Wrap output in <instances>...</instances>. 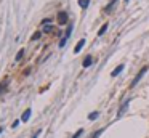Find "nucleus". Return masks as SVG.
I'll return each mask as SVG.
<instances>
[{
    "instance_id": "nucleus-16",
    "label": "nucleus",
    "mask_w": 149,
    "mask_h": 138,
    "mask_svg": "<svg viewBox=\"0 0 149 138\" xmlns=\"http://www.w3.org/2000/svg\"><path fill=\"white\" fill-rule=\"evenodd\" d=\"M2 130H3V128H0V133H2Z\"/></svg>"
},
{
    "instance_id": "nucleus-2",
    "label": "nucleus",
    "mask_w": 149,
    "mask_h": 138,
    "mask_svg": "<svg viewBox=\"0 0 149 138\" xmlns=\"http://www.w3.org/2000/svg\"><path fill=\"white\" fill-rule=\"evenodd\" d=\"M58 23L59 24H66L67 23V13L66 11H59L58 13Z\"/></svg>"
},
{
    "instance_id": "nucleus-3",
    "label": "nucleus",
    "mask_w": 149,
    "mask_h": 138,
    "mask_svg": "<svg viewBox=\"0 0 149 138\" xmlns=\"http://www.w3.org/2000/svg\"><path fill=\"white\" fill-rule=\"evenodd\" d=\"M71 32H72V28L69 26V29H67V32H66V35H64V39H61V42H59V47H64V45H66L67 39L71 37Z\"/></svg>"
},
{
    "instance_id": "nucleus-5",
    "label": "nucleus",
    "mask_w": 149,
    "mask_h": 138,
    "mask_svg": "<svg viewBox=\"0 0 149 138\" xmlns=\"http://www.w3.org/2000/svg\"><path fill=\"white\" fill-rule=\"evenodd\" d=\"M29 117H31V109H26L24 114H23V117H21V121L26 122V121H29Z\"/></svg>"
},
{
    "instance_id": "nucleus-10",
    "label": "nucleus",
    "mask_w": 149,
    "mask_h": 138,
    "mask_svg": "<svg viewBox=\"0 0 149 138\" xmlns=\"http://www.w3.org/2000/svg\"><path fill=\"white\" fill-rule=\"evenodd\" d=\"M106 31H108V24H103V28L100 29V32H98V35H103Z\"/></svg>"
},
{
    "instance_id": "nucleus-13",
    "label": "nucleus",
    "mask_w": 149,
    "mask_h": 138,
    "mask_svg": "<svg viewBox=\"0 0 149 138\" xmlns=\"http://www.w3.org/2000/svg\"><path fill=\"white\" fill-rule=\"evenodd\" d=\"M82 133H83V130H82V128H80V130H79V132H77V133H76V135H74V137H72V138H79V137H80V135H82Z\"/></svg>"
},
{
    "instance_id": "nucleus-4",
    "label": "nucleus",
    "mask_w": 149,
    "mask_h": 138,
    "mask_svg": "<svg viewBox=\"0 0 149 138\" xmlns=\"http://www.w3.org/2000/svg\"><path fill=\"white\" fill-rule=\"evenodd\" d=\"M83 45H85V40H83V39H82V40H79V42H77L76 48H74V53H79L80 50H82V47H83Z\"/></svg>"
},
{
    "instance_id": "nucleus-14",
    "label": "nucleus",
    "mask_w": 149,
    "mask_h": 138,
    "mask_svg": "<svg viewBox=\"0 0 149 138\" xmlns=\"http://www.w3.org/2000/svg\"><path fill=\"white\" fill-rule=\"evenodd\" d=\"M38 37H40V32H35V34H34V37H32V40H37Z\"/></svg>"
},
{
    "instance_id": "nucleus-1",
    "label": "nucleus",
    "mask_w": 149,
    "mask_h": 138,
    "mask_svg": "<svg viewBox=\"0 0 149 138\" xmlns=\"http://www.w3.org/2000/svg\"><path fill=\"white\" fill-rule=\"evenodd\" d=\"M148 69H149V68H148V66H144V68H143V69H141V71H139V72H138V74H136V77H135V79H133V82H132V87H135V85H136V83H138V82H139V80H141V77H143V76H144V74H146V72H148Z\"/></svg>"
},
{
    "instance_id": "nucleus-8",
    "label": "nucleus",
    "mask_w": 149,
    "mask_h": 138,
    "mask_svg": "<svg viewBox=\"0 0 149 138\" xmlns=\"http://www.w3.org/2000/svg\"><path fill=\"white\" fill-rule=\"evenodd\" d=\"M88 3H90V0H79V5H80L82 8H87Z\"/></svg>"
},
{
    "instance_id": "nucleus-15",
    "label": "nucleus",
    "mask_w": 149,
    "mask_h": 138,
    "mask_svg": "<svg viewBox=\"0 0 149 138\" xmlns=\"http://www.w3.org/2000/svg\"><path fill=\"white\" fill-rule=\"evenodd\" d=\"M43 31H45V32H51V31H53V28H51V26H47V28L43 29Z\"/></svg>"
},
{
    "instance_id": "nucleus-9",
    "label": "nucleus",
    "mask_w": 149,
    "mask_h": 138,
    "mask_svg": "<svg viewBox=\"0 0 149 138\" xmlns=\"http://www.w3.org/2000/svg\"><path fill=\"white\" fill-rule=\"evenodd\" d=\"M90 64H91V56H87V58H85V61H83V68H88Z\"/></svg>"
},
{
    "instance_id": "nucleus-6",
    "label": "nucleus",
    "mask_w": 149,
    "mask_h": 138,
    "mask_svg": "<svg viewBox=\"0 0 149 138\" xmlns=\"http://www.w3.org/2000/svg\"><path fill=\"white\" fill-rule=\"evenodd\" d=\"M122 71H124V64H120V66H117V68L114 69V71H112V77H115L117 76L119 72H122Z\"/></svg>"
},
{
    "instance_id": "nucleus-12",
    "label": "nucleus",
    "mask_w": 149,
    "mask_h": 138,
    "mask_svg": "<svg viewBox=\"0 0 149 138\" xmlns=\"http://www.w3.org/2000/svg\"><path fill=\"white\" fill-rule=\"evenodd\" d=\"M23 55H24V50H19V53L16 55V61H19V59L23 58Z\"/></svg>"
},
{
    "instance_id": "nucleus-11",
    "label": "nucleus",
    "mask_w": 149,
    "mask_h": 138,
    "mask_svg": "<svg viewBox=\"0 0 149 138\" xmlns=\"http://www.w3.org/2000/svg\"><path fill=\"white\" fill-rule=\"evenodd\" d=\"M96 117H98V112H96V111H95V112H91L90 116H88V119H90V121H95Z\"/></svg>"
},
{
    "instance_id": "nucleus-7",
    "label": "nucleus",
    "mask_w": 149,
    "mask_h": 138,
    "mask_svg": "<svg viewBox=\"0 0 149 138\" xmlns=\"http://www.w3.org/2000/svg\"><path fill=\"white\" fill-rule=\"evenodd\" d=\"M127 108H128V101H125V103H124V106H122L120 109H119V117H120L122 114H124L125 111H127Z\"/></svg>"
}]
</instances>
